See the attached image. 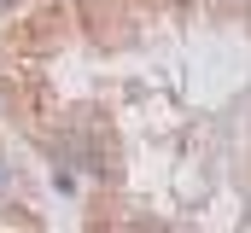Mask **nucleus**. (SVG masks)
<instances>
[{
    "instance_id": "nucleus-1",
    "label": "nucleus",
    "mask_w": 251,
    "mask_h": 233,
    "mask_svg": "<svg viewBox=\"0 0 251 233\" xmlns=\"http://www.w3.org/2000/svg\"><path fill=\"white\" fill-rule=\"evenodd\" d=\"M6 186H12V169H6V163H0V192H6Z\"/></svg>"
},
{
    "instance_id": "nucleus-2",
    "label": "nucleus",
    "mask_w": 251,
    "mask_h": 233,
    "mask_svg": "<svg viewBox=\"0 0 251 233\" xmlns=\"http://www.w3.org/2000/svg\"><path fill=\"white\" fill-rule=\"evenodd\" d=\"M12 6H18V0H0V12H12Z\"/></svg>"
}]
</instances>
